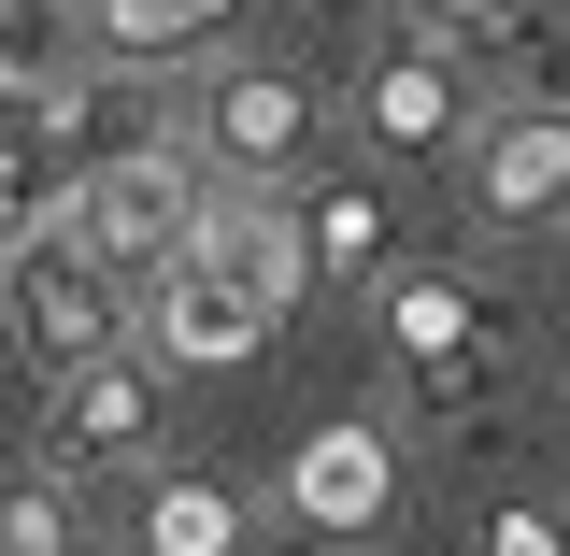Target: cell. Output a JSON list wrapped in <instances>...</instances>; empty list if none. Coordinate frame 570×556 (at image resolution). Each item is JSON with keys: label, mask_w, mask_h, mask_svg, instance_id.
Masks as SVG:
<instances>
[{"label": "cell", "mask_w": 570, "mask_h": 556, "mask_svg": "<svg viewBox=\"0 0 570 556\" xmlns=\"http://www.w3.org/2000/svg\"><path fill=\"white\" fill-rule=\"evenodd\" d=\"M0 329H14V357L43 371V386H71L86 357H115V343H142V285L71 228V214H43L14 257H0Z\"/></svg>", "instance_id": "obj_1"}, {"label": "cell", "mask_w": 570, "mask_h": 556, "mask_svg": "<svg viewBox=\"0 0 570 556\" xmlns=\"http://www.w3.org/2000/svg\"><path fill=\"white\" fill-rule=\"evenodd\" d=\"M214 186H228V172H214L186 129H171V143H129V157L71 172V228H86V243H100V257H115L129 285H157L171 257H186V243H200Z\"/></svg>", "instance_id": "obj_2"}, {"label": "cell", "mask_w": 570, "mask_h": 556, "mask_svg": "<svg viewBox=\"0 0 570 556\" xmlns=\"http://www.w3.org/2000/svg\"><path fill=\"white\" fill-rule=\"evenodd\" d=\"M385 343H400V386H414V414H485L499 371H513V314H499L471 272H400L385 285Z\"/></svg>", "instance_id": "obj_3"}, {"label": "cell", "mask_w": 570, "mask_h": 556, "mask_svg": "<svg viewBox=\"0 0 570 556\" xmlns=\"http://www.w3.org/2000/svg\"><path fill=\"white\" fill-rule=\"evenodd\" d=\"M186 143H200L228 186H285V172L328 143V100H314L285 58H214L200 71V129H186Z\"/></svg>", "instance_id": "obj_4"}, {"label": "cell", "mask_w": 570, "mask_h": 556, "mask_svg": "<svg viewBox=\"0 0 570 556\" xmlns=\"http://www.w3.org/2000/svg\"><path fill=\"white\" fill-rule=\"evenodd\" d=\"M343 115H356L371 157H471V143H485V129H471V71H456V43H428V29L356 71Z\"/></svg>", "instance_id": "obj_5"}, {"label": "cell", "mask_w": 570, "mask_h": 556, "mask_svg": "<svg viewBox=\"0 0 570 556\" xmlns=\"http://www.w3.org/2000/svg\"><path fill=\"white\" fill-rule=\"evenodd\" d=\"M142 329H157V357H171V371H243V357L272 343L285 314H272V300H257L243 272H214L200 243H186L171 272L142 285Z\"/></svg>", "instance_id": "obj_6"}, {"label": "cell", "mask_w": 570, "mask_h": 556, "mask_svg": "<svg viewBox=\"0 0 570 556\" xmlns=\"http://www.w3.org/2000/svg\"><path fill=\"white\" fill-rule=\"evenodd\" d=\"M157 414H171V357H157V329L115 357H86L58 386V457H86V471H115V457H157Z\"/></svg>", "instance_id": "obj_7"}, {"label": "cell", "mask_w": 570, "mask_h": 556, "mask_svg": "<svg viewBox=\"0 0 570 556\" xmlns=\"http://www.w3.org/2000/svg\"><path fill=\"white\" fill-rule=\"evenodd\" d=\"M471 214L485 228H570V100H513L471 143Z\"/></svg>", "instance_id": "obj_8"}, {"label": "cell", "mask_w": 570, "mask_h": 556, "mask_svg": "<svg viewBox=\"0 0 570 556\" xmlns=\"http://www.w3.org/2000/svg\"><path fill=\"white\" fill-rule=\"evenodd\" d=\"M200 257H214V272H243L257 300H272V314H299V300H314V228H299L272 186H214Z\"/></svg>", "instance_id": "obj_9"}, {"label": "cell", "mask_w": 570, "mask_h": 556, "mask_svg": "<svg viewBox=\"0 0 570 556\" xmlns=\"http://www.w3.org/2000/svg\"><path fill=\"white\" fill-rule=\"evenodd\" d=\"M243 0H86V58L115 71H186V58H228Z\"/></svg>", "instance_id": "obj_10"}, {"label": "cell", "mask_w": 570, "mask_h": 556, "mask_svg": "<svg viewBox=\"0 0 570 556\" xmlns=\"http://www.w3.org/2000/svg\"><path fill=\"white\" fill-rule=\"evenodd\" d=\"M243 543H257L243 486H214V471H157L142 486V556H243Z\"/></svg>", "instance_id": "obj_11"}, {"label": "cell", "mask_w": 570, "mask_h": 556, "mask_svg": "<svg viewBox=\"0 0 570 556\" xmlns=\"http://www.w3.org/2000/svg\"><path fill=\"white\" fill-rule=\"evenodd\" d=\"M299 228H314V300H356V285L385 272V186H314L299 201Z\"/></svg>", "instance_id": "obj_12"}, {"label": "cell", "mask_w": 570, "mask_h": 556, "mask_svg": "<svg viewBox=\"0 0 570 556\" xmlns=\"http://www.w3.org/2000/svg\"><path fill=\"white\" fill-rule=\"evenodd\" d=\"M299 514H314V528H371V514H385V442H371V428H328V442L299 457Z\"/></svg>", "instance_id": "obj_13"}, {"label": "cell", "mask_w": 570, "mask_h": 556, "mask_svg": "<svg viewBox=\"0 0 570 556\" xmlns=\"http://www.w3.org/2000/svg\"><path fill=\"white\" fill-rule=\"evenodd\" d=\"M0 172H71V86L0 71Z\"/></svg>", "instance_id": "obj_14"}, {"label": "cell", "mask_w": 570, "mask_h": 556, "mask_svg": "<svg viewBox=\"0 0 570 556\" xmlns=\"http://www.w3.org/2000/svg\"><path fill=\"white\" fill-rule=\"evenodd\" d=\"M71 43H86V0H0V71L71 86Z\"/></svg>", "instance_id": "obj_15"}, {"label": "cell", "mask_w": 570, "mask_h": 556, "mask_svg": "<svg viewBox=\"0 0 570 556\" xmlns=\"http://www.w3.org/2000/svg\"><path fill=\"white\" fill-rule=\"evenodd\" d=\"M414 29L471 58V43H528V0H414Z\"/></svg>", "instance_id": "obj_16"}, {"label": "cell", "mask_w": 570, "mask_h": 556, "mask_svg": "<svg viewBox=\"0 0 570 556\" xmlns=\"http://www.w3.org/2000/svg\"><path fill=\"white\" fill-rule=\"evenodd\" d=\"M0 556H71V514H58V486H0Z\"/></svg>", "instance_id": "obj_17"}, {"label": "cell", "mask_w": 570, "mask_h": 556, "mask_svg": "<svg viewBox=\"0 0 570 556\" xmlns=\"http://www.w3.org/2000/svg\"><path fill=\"white\" fill-rule=\"evenodd\" d=\"M499 556H557V528L542 514H499Z\"/></svg>", "instance_id": "obj_18"}, {"label": "cell", "mask_w": 570, "mask_h": 556, "mask_svg": "<svg viewBox=\"0 0 570 556\" xmlns=\"http://www.w3.org/2000/svg\"><path fill=\"white\" fill-rule=\"evenodd\" d=\"M557 243H570V228H557Z\"/></svg>", "instance_id": "obj_19"}]
</instances>
